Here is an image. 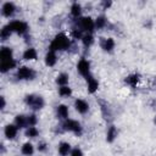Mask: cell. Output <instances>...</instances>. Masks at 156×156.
I'll return each mask as SVG.
<instances>
[{
	"label": "cell",
	"instance_id": "6da1fadb",
	"mask_svg": "<svg viewBox=\"0 0 156 156\" xmlns=\"http://www.w3.org/2000/svg\"><path fill=\"white\" fill-rule=\"evenodd\" d=\"M71 46V41L68 39V37L63 33H58L55 35V38L52 39V41L50 43V51H63L67 50Z\"/></svg>",
	"mask_w": 156,
	"mask_h": 156
},
{
	"label": "cell",
	"instance_id": "7a4b0ae2",
	"mask_svg": "<svg viewBox=\"0 0 156 156\" xmlns=\"http://www.w3.org/2000/svg\"><path fill=\"white\" fill-rule=\"evenodd\" d=\"M24 101L33 110H40V108L44 107V99L41 96H38V95H33V94L27 95Z\"/></svg>",
	"mask_w": 156,
	"mask_h": 156
},
{
	"label": "cell",
	"instance_id": "3957f363",
	"mask_svg": "<svg viewBox=\"0 0 156 156\" xmlns=\"http://www.w3.org/2000/svg\"><path fill=\"white\" fill-rule=\"evenodd\" d=\"M7 27L10 28L11 32H15L17 34H24L28 29V24L23 21H11Z\"/></svg>",
	"mask_w": 156,
	"mask_h": 156
},
{
	"label": "cell",
	"instance_id": "277c9868",
	"mask_svg": "<svg viewBox=\"0 0 156 156\" xmlns=\"http://www.w3.org/2000/svg\"><path fill=\"white\" fill-rule=\"evenodd\" d=\"M16 77L18 79H22V80H29V79H33L35 77V72L27 66H22L17 69Z\"/></svg>",
	"mask_w": 156,
	"mask_h": 156
},
{
	"label": "cell",
	"instance_id": "5b68a950",
	"mask_svg": "<svg viewBox=\"0 0 156 156\" xmlns=\"http://www.w3.org/2000/svg\"><path fill=\"white\" fill-rule=\"evenodd\" d=\"M63 128H65V130L72 132L76 135H80L82 134V127H80L79 122H77L74 119H66L65 123H63Z\"/></svg>",
	"mask_w": 156,
	"mask_h": 156
},
{
	"label": "cell",
	"instance_id": "8992f818",
	"mask_svg": "<svg viewBox=\"0 0 156 156\" xmlns=\"http://www.w3.org/2000/svg\"><path fill=\"white\" fill-rule=\"evenodd\" d=\"M79 26H80L82 30H87L90 34V32H93L95 28V22L91 20V17L87 16V17H82L79 20Z\"/></svg>",
	"mask_w": 156,
	"mask_h": 156
},
{
	"label": "cell",
	"instance_id": "52a82bcc",
	"mask_svg": "<svg viewBox=\"0 0 156 156\" xmlns=\"http://www.w3.org/2000/svg\"><path fill=\"white\" fill-rule=\"evenodd\" d=\"M77 69L78 72L84 76V77H89V72H90V63L88 60L85 58H82L78 63H77Z\"/></svg>",
	"mask_w": 156,
	"mask_h": 156
},
{
	"label": "cell",
	"instance_id": "ba28073f",
	"mask_svg": "<svg viewBox=\"0 0 156 156\" xmlns=\"http://www.w3.org/2000/svg\"><path fill=\"white\" fill-rule=\"evenodd\" d=\"M74 107L79 113H87L89 110V104L83 99H77L74 101Z\"/></svg>",
	"mask_w": 156,
	"mask_h": 156
},
{
	"label": "cell",
	"instance_id": "9c48e42d",
	"mask_svg": "<svg viewBox=\"0 0 156 156\" xmlns=\"http://www.w3.org/2000/svg\"><path fill=\"white\" fill-rule=\"evenodd\" d=\"M17 126L16 124H7L4 129V133H5V136L7 139H15L16 135H17Z\"/></svg>",
	"mask_w": 156,
	"mask_h": 156
},
{
	"label": "cell",
	"instance_id": "30bf717a",
	"mask_svg": "<svg viewBox=\"0 0 156 156\" xmlns=\"http://www.w3.org/2000/svg\"><path fill=\"white\" fill-rule=\"evenodd\" d=\"M15 10H16V7H15L13 2H10L9 1V2H5L2 5V15L5 17H11L15 13Z\"/></svg>",
	"mask_w": 156,
	"mask_h": 156
},
{
	"label": "cell",
	"instance_id": "8fae6325",
	"mask_svg": "<svg viewBox=\"0 0 156 156\" xmlns=\"http://www.w3.org/2000/svg\"><path fill=\"white\" fill-rule=\"evenodd\" d=\"M15 66H16V61H15L13 58L6 60V61H1V63H0V71H1L2 73H5V72H7V71L15 68Z\"/></svg>",
	"mask_w": 156,
	"mask_h": 156
},
{
	"label": "cell",
	"instance_id": "7c38bea8",
	"mask_svg": "<svg viewBox=\"0 0 156 156\" xmlns=\"http://www.w3.org/2000/svg\"><path fill=\"white\" fill-rule=\"evenodd\" d=\"M87 82H88V91L90 93V94H93V93H95L96 90H98V88H99V82L95 79V78H93V77H87Z\"/></svg>",
	"mask_w": 156,
	"mask_h": 156
},
{
	"label": "cell",
	"instance_id": "4fadbf2b",
	"mask_svg": "<svg viewBox=\"0 0 156 156\" xmlns=\"http://www.w3.org/2000/svg\"><path fill=\"white\" fill-rule=\"evenodd\" d=\"M37 57H38V54H37L35 49H33V48H28L23 52V58L27 61H34V60H37Z\"/></svg>",
	"mask_w": 156,
	"mask_h": 156
},
{
	"label": "cell",
	"instance_id": "5bb4252c",
	"mask_svg": "<svg viewBox=\"0 0 156 156\" xmlns=\"http://www.w3.org/2000/svg\"><path fill=\"white\" fill-rule=\"evenodd\" d=\"M101 48H102L105 51H107V52L112 51V50H113V48H115V40H113L112 38L104 39V40L101 41Z\"/></svg>",
	"mask_w": 156,
	"mask_h": 156
},
{
	"label": "cell",
	"instance_id": "9a60e30c",
	"mask_svg": "<svg viewBox=\"0 0 156 156\" xmlns=\"http://www.w3.org/2000/svg\"><path fill=\"white\" fill-rule=\"evenodd\" d=\"M56 62H57L56 54H55L54 51H49V52L45 55V65L49 66V67H52Z\"/></svg>",
	"mask_w": 156,
	"mask_h": 156
},
{
	"label": "cell",
	"instance_id": "2e32d148",
	"mask_svg": "<svg viewBox=\"0 0 156 156\" xmlns=\"http://www.w3.org/2000/svg\"><path fill=\"white\" fill-rule=\"evenodd\" d=\"M71 151L72 150H71V144L69 143H66V141L60 143V145H58V154L61 156H67Z\"/></svg>",
	"mask_w": 156,
	"mask_h": 156
},
{
	"label": "cell",
	"instance_id": "e0dca14e",
	"mask_svg": "<svg viewBox=\"0 0 156 156\" xmlns=\"http://www.w3.org/2000/svg\"><path fill=\"white\" fill-rule=\"evenodd\" d=\"M0 58L1 61H6V60H11L12 58V49L4 46L0 51Z\"/></svg>",
	"mask_w": 156,
	"mask_h": 156
},
{
	"label": "cell",
	"instance_id": "ac0fdd59",
	"mask_svg": "<svg viewBox=\"0 0 156 156\" xmlns=\"http://www.w3.org/2000/svg\"><path fill=\"white\" fill-rule=\"evenodd\" d=\"M139 80H140V77H139V74H136V73H134V74H129V76L126 78V83H127L128 85L133 87V88L138 85Z\"/></svg>",
	"mask_w": 156,
	"mask_h": 156
},
{
	"label": "cell",
	"instance_id": "d6986e66",
	"mask_svg": "<svg viewBox=\"0 0 156 156\" xmlns=\"http://www.w3.org/2000/svg\"><path fill=\"white\" fill-rule=\"evenodd\" d=\"M15 124L17 126V128H24L26 126H28L27 117L23 116V115H17L15 117Z\"/></svg>",
	"mask_w": 156,
	"mask_h": 156
},
{
	"label": "cell",
	"instance_id": "ffe728a7",
	"mask_svg": "<svg viewBox=\"0 0 156 156\" xmlns=\"http://www.w3.org/2000/svg\"><path fill=\"white\" fill-rule=\"evenodd\" d=\"M57 116L62 119H67L68 117V107L66 105H58L57 106Z\"/></svg>",
	"mask_w": 156,
	"mask_h": 156
},
{
	"label": "cell",
	"instance_id": "44dd1931",
	"mask_svg": "<svg viewBox=\"0 0 156 156\" xmlns=\"http://www.w3.org/2000/svg\"><path fill=\"white\" fill-rule=\"evenodd\" d=\"M117 136V129L115 126H111L108 129H107V134H106V139L108 143H112L115 140V138Z\"/></svg>",
	"mask_w": 156,
	"mask_h": 156
},
{
	"label": "cell",
	"instance_id": "7402d4cb",
	"mask_svg": "<svg viewBox=\"0 0 156 156\" xmlns=\"http://www.w3.org/2000/svg\"><path fill=\"white\" fill-rule=\"evenodd\" d=\"M21 151H22L23 155L30 156V155H33V152H34V146H33L30 143H24L23 146H22V149H21Z\"/></svg>",
	"mask_w": 156,
	"mask_h": 156
},
{
	"label": "cell",
	"instance_id": "603a6c76",
	"mask_svg": "<svg viewBox=\"0 0 156 156\" xmlns=\"http://www.w3.org/2000/svg\"><path fill=\"white\" fill-rule=\"evenodd\" d=\"M68 74L67 73H60L58 76H57V78H56V83L58 84V85H61V87H63V85H67V83H68Z\"/></svg>",
	"mask_w": 156,
	"mask_h": 156
},
{
	"label": "cell",
	"instance_id": "cb8c5ba5",
	"mask_svg": "<svg viewBox=\"0 0 156 156\" xmlns=\"http://www.w3.org/2000/svg\"><path fill=\"white\" fill-rule=\"evenodd\" d=\"M80 13H82V6L78 2L72 4V6H71V15L73 17H78V16H80Z\"/></svg>",
	"mask_w": 156,
	"mask_h": 156
},
{
	"label": "cell",
	"instance_id": "d4e9b609",
	"mask_svg": "<svg viewBox=\"0 0 156 156\" xmlns=\"http://www.w3.org/2000/svg\"><path fill=\"white\" fill-rule=\"evenodd\" d=\"M58 94H60V96H62V98H68V96H71V94H72V89H71L69 87H67V85L60 87Z\"/></svg>",
	"mask_w": 156,
	"mask_h": 156
},
{
	"label": "cell",
	"instance_id": "484cf974",
	"mask_svg": "<svg viewBox=\"0 0 156 156\" xmlns=\"http://www.w3.org/2000/svg\"><path fill=\"white\" fill-rule=\"evenodd\" d=\"M82 43H83V45H84L85 48H89V46L94 43V38H93V35H91V34H85V35H83V38H82Z\"/></svg>",
	"mask_w": 156,
	"mask_h": 156
},
{
	"label": "cell",
	"instance_id": "4316f807",
	"mask_svg": "<svg viewBox=\"0 0 156 156\" xmlns=\"http://www.w3.org/2000/svg\"><path fill=\"white\" fill-rule=\"evenodd\" d=\"M26 135L28 138H35V136L39 135V130L35 127H28L27 130H26Z\"/></svg>",
	"mask_w": 156,
	"mask_h": 156
},
{
	"label": "cell",
	"instance_id": "83f0119b",
	"mask_svg": "<svg viewBox=\"0 0 156 156\" xmlns=\"http://www.w3.org/2000/svg\"><path fill=\"white\" fill-rule=\"evenodd\" d=\"M105 24H106V18H105L104 16H99V17L96 18V21H95V27H96L98 29H100V28H104Z\"/></svg>",
	"mask_w": 156,
	"mask_h": 156
},
{
	"label": "cell",
	"instance_id": "f1b7e54d",
	"mask_svg": "<svg viewBox=\"0 0 156 156\" xmlns=\"http://www.w3.org/2000/svg\"><path fill=\"white\" fill-rule=\"evenodd\" d=\"M11 30H10V28L7 27V26H5L2 29H1V39L2 40H6V39H9L10 38V35H11Z\"/></svg>",
	"mask_w": 156,
	"mask_h": 156
},
{
	"label": "cell",
	"instance_id": "f546056e",
	"mask_svg": "<svg viewBox=\"0 0 156 156\" xmlns=\"http://www.w3.org/2000/svg\"><path fill=\"white\" fill-rule=\"evenodd\" d=\"M27 122H28L29 127H34L38 122V118H37L35 115H29V116H27Z\"/></svg>",
	"mask_w": 156,
	"mask_h": 156
},
{
	"label": "cell",
	"instance_id": "4dcf8cb0",
	"mask_svg": "<svg viewBox=\"0 0 156 156\" xmlns=\"http://www.w3.org/2000/svg\"><path fill=\"white\" fill-rule=\"evenodd\" d=\"M72 35H73V38H76V39H82L83 37H82V29H73L72 30Z\"/></svg>",
	"mask_w": 156,
	"mask_h": 156
},
{
	"label": "cell",
	"instance_id": "1f68e13d",
	"mask_svg": "<svg viewBox=\"0 0 156 156\" xmlns=\"http://www.w3.org/2000/svg\"><path fill=\"white\" fill-rule=\"evenodd\" d=\"M71 156H83V151L79 147H74L71 151Z\"/></svg>",
	"mask_w": 156,
	"mask_h": 156
},
{
	"label": "cell",
	"instance_id": "d6a6232c",
	"mask_svg": "<svg viewBox=\"0 0 156 156\" xmlns=\"http://www.w3.org/2000/svg\"><path fill=\"white\" fill-rule=\"evenodd\" d=\"M38 150H39V151H45V150H46V144H45V143H40V144L38 145Z\"/></svg>",
	"mask_w": 156,
	"mask_h": 156
},
{
	"label": "cell",
	"instance_id": "836d02e7",
	"mask_svg": "<svg viewBox=\"0 0 156 156\" xmlns=\"http://www.w3.org/2000/svg\"><path fill=\"white\" fill-rule=\"evenodd\" d=\"M110 6H111V1H108V2L105 1V2H104V9H105V10H106L107 7H110Z\"/></svg>",
	"mask_w": 156,
	"mask_h": 156
},
{
	"label": "cell",
	"instance_id": "e575fe53",
	"mask_svg": "<svg viewBox=\"0 0 156 156\" xmlns=\"http://www.w3.org/2000/svg\"><path fill=\"white\" fill-rule=\"evenodd\" d=\"M0 100H1V108H4L5 107V99H4V96H1Z\"/></svg>",
	"mask_w": 156,
	"mask_h": 156
},
{
	"label": "cell",
	"instance_id": "d590c367",
	"mask_svg": "<svg viewBox=\"0 0 156 156\" xmlns=\"http://www.w3.org/2000/svg\"><path fill=\"white\" fill-rule=\"evenodd\" d=\"M154 122H155V124H156V116H155V119H154Z\"/></svg>",
	"mask_w": 156,
	"mask_h": 156
}]
</instances>
